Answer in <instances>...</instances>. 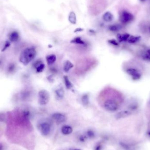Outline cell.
<instances>
[{"instance_id": "f546056e", "label": "cell", "mask_w": 150, "mask_h": 150, "mask_svg": "<svg viewBox=\"0 0 150 150\" xmlns=\"http://www.w3.org/2000/svg\"><path fill=\"white\" fill-rule=\"evenodd\" d=\"M130 107L132 109H136L137 107V104L136 105L135 103H133V104H131Z\"/></svg>"}, {"instance_id": "44dd1931", "label": "cell", "mask_w": 150, "mask_h": 150, "mask_svg": "<svg viewBox=\"0 0 150 150\" xmlns=\"http://www.w3.org/2000/svg\"><path fill=\"white\" fill-rule=\"evenodd\" d=\"M71 42L74 44H85L84 41H83L80 37H77L73 40H72Z\"/></svg>"}, {"instance_id": "7c38bea8", "label": "cell", "mask_w": 150, "mask_h": 150, "mask_svg": "<svg viewBox=\"0 0 150 150\" xmlns=\"http://www.w3.org/2000/svg\"><path fill=\"white\" fill-rule=\"evenodd\" d=\"M113 15L110 12H106L103 15V19L106 22H110L113 19Z\"/></svg>"}, {"instance_id": "83f0119b", "label": "cell", "mask_w": 150, "mask_h": 150, "mask_svg": "<svg viewBox=\"0 0 150 150\" xmlns=\"http://www.w3.org/2000/svg\"><path fill=\"white\" fill-rule=\"evenodd\" d=\"M108 42H109V43H110L111 44H112V45H113L118 46L119 45V44L117 42V41L114 40V39H112V40H109L108 41Z\"/></svg>"}, {"instance_id": "d6a6232c", "label": "cell", "mask_w": 150, "mask_h": 150, "mask_svg": "<svg viewBox=\"0 0 150 150\" xmlns=\"http://www.w3.org/2000/svg\"><path fill=\"white\" fill-rule=\"evenodd\" d=\"M2 61L0 60V65H2Z\"/></svg>"}, {"instance_id": "7a4b0ae2", "label": "cell", "mask_w": 150, "mask_h": 150, "mask_svg": "<svg viewBox=\"0 0 150 150\" xmlns=\"http://www.w3.org/2000/svg\"><path fill=\"white\" fill-rule=\"evenodd\" d=\"M50 96L48 92L45 90H40L38 93V102L41 105H45L50 101Z\"/></svg>"}, {"instance_id": "e575fe53", "label": "cell", "mask_w": 150, "mask_h": 150, "mask_svg": "<svg viewBox=\"0 0 150 150\" xmlns=\"http://www.w3.org/2000/svg\"><path fill=\"white\" fill-rule=\"evenodd\" d=\"M149 31H150V27H149Z\"/></svg>"}, {"instance_id": "7402d4cb", "label": "cell", "mask_w": 150, "mask_h": 150, "mask_svg": "<svg viewBox=\"0 0 150 150\" xmlns=\"http://www.w3.org/2000/svg\"><path fill=\"white\" fill-rule=\"evenodd\" d=\"M82 104L85 105H88L89 103V98L88 95L87 94H84L82 96Z\"/></svg>"}, {"instance_id": "8992f818", "label": "cell", "mask_w": 150, "mask_h": 150, "mask_svg": "<svg viewBox=\"0 0 150 150\" xmlns=\"http://www.w3.org/2000/svg\"><path fill=\"white\" fill-rule=\"evenodd\" d=\"M126 72L135 80H139L141 78V75L140 72L135 68H129L127 69Z\"/></svg>"}, {"instance_id": "2e32d148", "label": "cell", "mask_w": 150, "mask_h": 150, "mask_svg": "<svg viewBox=\"0 0 150 150\" xmlns=\"http://www.w3.org/2000/svg\"><path fill=\"white\" fill-rule=\"evenodd\" d=\"M55 93L57 97L59 98H62L65 95V91L62 88H59L55 90Z\"/></svg>"}, {"instance_id": "ffe728a7", "label": "cell", "mask_w": 150, "mask_h": 150, "mask_svg": "<svg viewBox=\"0 0 150 150\" xmlns=\"http://www.w3.org/2000/svg\"><path fill=\"white\" fill-rule=\"evenodd\" d=\"M109 30L112 32H117L121 29L122 27L119 25H112L109 27Z\"/></svg>"}, {"instance_id": "d6986e66", "label": "cell", "mask_w": 150, "mask_h": 150, "mask_svg": "<svg viewBox=\"0 0 150 150\" xmlns=\"http://www.w3.org/2000/svg\"><path fill=\"white\" fill-rule=\"evenodd\" d=\"M142 57L144 60L150 61V49H148L143 53Z\"/></svg>"}, {"instance_id": "ba28073f", "label": "cell", "mask_w": 150, "mask_h": 150, "mask_svg": "<svg viewBox=\"0 0 150 150\" xmlns=\"http://www.w3.org/2000/svg\"><path fill=\"white\" fill-rule=\"evenodd\" d=\"M131 114V112L130 111L124 110L118 112L115 115L117 119H120L129 116Z\"/></svg>"}, {"instance_id": "4316f807", "label": "cell", "mask_w": 150, "mask_h": 150, "mask_svg": "<svg viewBox=\"0 0 150 150\" xmlns=\"http://www.w3.org/2000/svg\"><path fill=\"white\" fill-rule=\"evenodd\" d=\"M15 65L13 64H11L9 65V67H8V71L9 72H11L14 71L15 69Z\"/></svg>"}, {"instance_id": "1f68e13d", "label": "cell", "mask_w": 150, "mask_h": 150, "mask_svg": "<svg viewBox=\"0 0 150 150\" xmlns=\"http://www.w3.org/2000/svg\"><path fill=\"white\" fill-rule=\"evenodd\" d=\"M72 150H81V149H72Z\"/></svg>"}, {"instance_id": "52a82bcc", "label": "cell", "mask_w": 150, "mask_h": 150, "mask_svg": "<svg viewBox=\"0 0 150 150\" xmlns=\"http://www.w3.org/2000/svg\"><path fill=\"white\" fill-rule=\"evenodd\" d=\"M52 118L57 123L59 124L63 123L67 120L66 116L63 114L60 113H55L53 114L52 115Z\"/></svg>"}, {"instance_id": "f1b7e54d", "label": "cell", "mask_w": 150, "mask_h": 150, "mask_svg": "<svg viewBox=\"0 0 150 150\" xmlns=\"http://www.w3.org/2000/svg\"><path fill=\"white\" fill-rule=\"evenodd\" d=\"M10 46V43L9 41H6V43L5 44L4 47H3V49L2 50V51H5V50H6L9 47V46Z\"/></svg>"}, {"instance_id": "4fadbf2b", "label": "cell", "mask_w": 150, "mask_h": 150, "mask_svg": "<svg viewBox=\"0 0 150 150\" xmlns=\"http://www.w3.org/2000/svg\"><path fill=\"white\" fill-rule=\"evenodd\" d=\"M56 60V56L55 55H49L46 57V61L47 64L52 65L54 63Z\"/></svg>"}, {"instance_id": "5b68a950", "label": "cell", "mask_w": 150, "mask_h": 150, "mask_svg": "<svg viewBox=\"0 0 150 150\" xmlns=\"http://www.w3.org/2000/svg\"><path fill=\"white\" fill-rule=\"evenodd\" d=\"M38 129L41 134L43 136H46L50 134L51 127L50 124L48 122H43L39 124Z\"/></svg>"}, {"instance_id": "6da1fadb", "label": "cell", "mask_w": 150, "mask_h": 150, "mask_svg": "<svg viewBox=\"0 0 150 150\" xmlns=\"http://www.w3.org/2000/svg\"><path fill=\"white\" fill-rule=\"evenodd\" d=\"M37 52L34 47H28L21 53L19 61L24 65H27L35 59Z\"/></svg>"}, {"instance_id": "3957f363", "label": "cell", "mask_w": 150, "mask_h": 150, "mask_svg": "<svg viewBox=\"0 0 150 150\" xmlns=\"http://www.w3.org/2000/svg\"><path fill=\"white\" fill-rule=\"evenodd\" d=\"M104 107L109 112H115L119 108L118 104L115 101L112 99L106 100L104 103Z\"/></svg>"}, {"instance_id": "8fae6325", "label": "cell", "mask_w": 150, "mask_h": 150, "mask_svg": "<svg viewBox=\"0 0 150 150\" xmlns=\"http://www.w3.org/2000/svg\"><path fill=\"white\" fill-rule=\"evenodd\" d=\"M130 36V34H118L117 36V38L119 42H122L124 41H128Z\"/></svg>"}, {"instance_id": "30bf717a", "label": "cell", "mask_w": 150, "mask_h": 150, "mask_svg": "<svg viewBox=\"0 0 150 150\" xmlns=\"http://www.w3.org/2000/svg\"><path fill=\"white\" fill-rule=\"evenodd\" d=\"M72 128L68 125L64 126L61 129V132L64 135H69L72 132Z\"/></svg>"}, {"instance_id": "277c9868", "label": "cell", "mask_w": 150, "mask_h": 150, "mask_svg": "<svg viewBox=\"0 0 150 150\" xmlns=\"http://www.w3.org/2000/svg\"><path fill=\"white\" fill-rule=\"evenodd\" d=\"M134 19V15L127 11H122L120 15V20L124 24H127L132 22Z\"/></svg>"}, {"instance_id": "ac0fdd59", "label": "cell", "mask_w": 150, "mask_h": 150, "mask_svg": "<svg viewBox=\"0 0 150 150\" xmlns=\"http://www.w3.org/2000/svg\"><path fill=\"white\" fill-rule=\"evenodd\" d=\"M64 80L65 82V85L66 88L68 89H70L72 88L73 87L72 83L71 82V81L69 80V79L67 76H65L64 77Z\"/></svg>"}, {"instance_id": "836d02e7", "label": "cell", "mask_w": 150, "mask_h": 150, "mask_svg": "<svg viewBox=\"0 0 150 150\" xmlns=\"http://www.w3.org/2000/svg\"><path fill=\"white\" fill-rule=\"evenodd\" d=\"M140 1H141V2H144L145 0H140Z\"/></svg>"}, {"instance_id": "9a60e30c", "label": "cell", "mask_w": 150, "mask_h": 150, "mask_svg": "<svg viewBox=\"0 0 150 150\" xmlns=\"http://www.w3.org/2000/svg\"><path fill=\"white\" fill-rule=\"evenodd\" d=\"M69 20L71 23L76 24L77 22V17L75 13L73 12H71L69 16Z\"/></svg>"}, {"instance_id": "4dcf8cb0", "label": "cell", "mask_w": 150, "mask_h": 150, "mask_svg": "<svg viewBox=\"0 0 150 150\" xmlns=\"http://www.w3.org/2000/svg\"><path fill=\"white\" fill-rule=\"evenodd\" d=\"M83 30V29H81V28H77L76 30H75V32H80V31H82Z\"/></svg>"}, {"instance_id": "e0dca14e", "label": "cell", "mask_w": 150, "mask_h": 150, "mask_svg": "<svg viewBox=\"0 0 150 150\" xmlns=\"http://www.w3.org/2000/svg\"><path fill=\"white\" fill-rule=\"evenodd\" d=\"M140 39V36H130L129 38L128 39V41L130 44H135L137 43Z\"/></svg>"}, {"instance_id": "cb8c5ba5", "label": "cell", "mask_w": 150, "mask_h": 150, "mask_svg": "<svg viewBox=\"0 0 150 150\" xmlns=\"http://www.w3.org/2000/svg\"><path fill=\"white\" fill-rule=\"evenodd\" d=\"M45 67V65H44V64H43V63H41V64H40L35 68L37 72H38V73L42 72L43 70H44Z\"/></svg>"}, {"instance_id": "5bb4252c", "label": "cell", "mask_w": 150, "mask_h": 150, "mask_svg": "<svg viewBox=\"0 0 150 150\" xmlns=\"http://www.w3.org/2000/svg\"><path fill=\"white\" fill-rule=\"evenodd\" d=\"M73 67V64L69 61H67L65 62V65L64 66V70L65 71V72H67Z\"/></svg>"}, {"instance_id": "603a6c76", "label": "cell", "mask_w": 150, "mask_h": 150, "mask_svg": "<svg viewBox=\"0 0 150 150\" xmlns=\"http://www.w3.org/2000/svg\"><path fill=\"white\" fill-rule=\"evenodd\" d=\"M86 135L87 136V138L90 139L94 138L95 137V134L94 131L91 130H88L87 131Z\"/></svg>"}, {"instance_id": "d4e9b609", "label": "cell", "mask_w": 150, "mask_h": 150, "mask_svg": "<svg viewBox=\"0 0 150 150\" xmlns=\"http://www.w3.org/2000/svg\"><path fill=\"white\" fill-rule=\"evenodd\" d=\"M87 136L85 135H82L80 136L79 137V140L80 141H81L82 142H84L85 141H86V140L87 139Z\"/></svg>"}, {"instance_id": "484cf974", "label": "cell", "mask_w": 150, "mask_h": 150, "mask_svg": "<svg viewBox=\"0 0 150 150\" xmlns=\"http://www.w3.org/2000/svg\"><path fill=\"white\" fill-rule=\"evenodd\" d=\"M102 145L101 143L99 142L96 144L94 147V150H102Z\"/></svg>"}, {"instance_id": "9c48e42d", "label": "cell", "mask_w": 150, "mask_h": 150, "mask_svg": "<svg viewBox=\"0 0 150 150\" xmlns=\"http://www.w3.org/2000/svg\"><path fill=\"white\" fill-rule=\"evenodd\" d=\"M19 38V35L17 32L13 31L9 35V39L12 42H16Z\"/></svg>"}]
</instances>
